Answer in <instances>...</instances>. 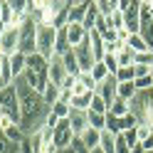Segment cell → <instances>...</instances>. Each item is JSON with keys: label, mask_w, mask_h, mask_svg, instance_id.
<instances>
[{"label": "cell", "mask_w": 153, "mask_h": 153, "mask_svg": "<svg viewBox=\"0 0 153 153\" xmlns=\"http://www.w3.org/2000/svg\"><path fill=\"white\" fill-rule=\"evenodd\" d=\"M17 97H20V128L25 131V136L40 131L45 126V119L50 114V104L45 101L42 94H37L30 84L25 82V76L15 79Z\"/></svg>", "instance_id": "1"}, {"label": "cell", "mask_w": 153, "mask_h": 153, "mask_svg": "<svg viewBox=\"0 0 153 153\" xmlns=\"http://www.w3.org/2000/svg\"><path fill=\"white\" fill-rule=\"evenodd\" d=\"M131 114L138 119V123H146V126H153V89L138 91L136 97L128 101Z\"/></svg>", "instance_id": "2"}, {"label": "cell", "mask_w": 153, "mask_h": 153, "mask_svg": "<svg viewBox=\"0 0 153 153\" xmlns=\"http://www.w3.org/2000/svg\"><path fill=\"white\" fill-rule=\"evenodd\" d=\"M17 52L25 57L37 52V20L32 15H25V20L20 25V47H17Z\"/></svg>", "instance_id": "3"}, {"label": "cell", "mask_w": 153, "mask_h": 153, "mask_svg": "<svg viewBox=\"0 0 153 153\" xmlns=\"http://www.w3.org/2000/svg\"><path fill=\"white\" fill-rule=\"evenodd\" d=\"M0 111H5L7 116H13V121L20 126V97H17L15 82L7 84L5 89H0Z\"/></svg>", "instance_id": "4"}, {"label": "cell", "mask_w": 153, "mask_h": 153, "mask_svg": "<svg viewBox=\"0 0 153 153\" xmlns=\"http://www.w3.org/2000/svg\"><path fill=\"white\" fill-rule=\"evenodd\" d=\"M119 10L123 13V27L131 35L141 32V3L136 0H119Z\"/></svg>", "instance_id": "5"}, {"label": "cell", "mask_w": 153, "mask_h": 153, "mask_svg": "<svg viewBox=\"0 0 153 153\" xmlns=\"http://www.w3.org/2000/svg\"><path fill=\"white\" fill-rule=\"evenodd\" d=\"M54 42H57V27L54 25H37V52L47 59L54 57Z\"/></svg>", "instance_id": "6"}, {"label": "cell", "mask_w": 153, "mask_h": 153, "mask_svg": "<svg viewBox=\"0 0 153 153\" xmlns=\"http://www.w3.org/2000/svg\"><path fill=\"white\" fill-rule=\"evenodd\" d=\"M74 141V131H72V123L69 119H62L57 123V128L52 131V143L57 146V151H67Z\"/></svg>", "instance_id": "7"}, {"label": "cell", "mask_w": 153, "mask_h": 153, "mask_svg": "<svg viewBox=\"0 0 153 153\" xmlns=\"http://www.w3.org/2000/svg\"><path fill=\"white\" fill-rule=\"evenodd\" d=\"M74 57H76V62H79V67H82V74H91V67L97 64V59H94L89 37H87L79 47H74Z\"/></svg>", "instance_id": "8"}, {"label": "cell", "mask_w": 153, "mask_h": 153, "mask_svg": "<svg viewBox=\"0 0 153 153\" xmlns=\"http://www.w3.org/2000/svg\"><path fill=\"white\" fill-rule=\"evenodd\" d=\"M25 69L32 72V74H37V76L45 79V82H50V59L42 57L40 52H35V54L27 57V67H25Z\"/></svg>", "instance_id": "9"}, {"label": "cell", "mask_w": 153, "mask_h": 153, "mask_svg": "<svg viewBox=\"0 0 153 153\" xmlns=\"http://www.w3.org/2000/svg\"><path fill=\"white\" fill-rule=\"evenodd\" d=\"M0 47H3L5 57H13L20 47V27H5L0 35Z\"/></svg>", "instance_id": "10"}, {"label": "cell", "mask_w": 153, "mask_h": 153, "mask_svg": "<svg viewBox=\"0 0 153 153\" xmlns=\"http://www.w3.org/2000/svg\"><path fill=\"white\" fill-rule=\"evenodd\" d=\"M116 89H119V79H116V74H111L106 82H101V84H97V94L104 99L111 106L114 101H116Z\"/></svg>", "instance_id": "11"}, {"label": "cell", "mask_w": 153, "mask_h": 153, "mask_svg": "<svg viewBox=\"0 0 153 153\" xmlns=\"http://www.w3.org/2000/svg\"><path fill=\"white\" fill-rule=\"evenodd\" d=\"M67 76H69V74H67L64 64H62V57H57V54H54L52 59H50V82H52V84H57V87L62 89V84H64Z\"/></svg>", "instance_id": "12"}, {"label": "cell", "mask_w": 153, "mask_h": 153, "mask_svg": "<svg viewBox=\"0 0 153 153\" xmlns=\"http://www.w3.org/2000/svg\"><path fill=\"white\" fill-rule=\"evenodd\" d=\"M69 123H72L74 136H82V133L89 128V116H87V111H76V109H72V114H69Z\"/></svg>", "instance_id": "13"}, {"label": "cell", "mask_w": 153, "mask_h": 153, "mask_svg": "<svg viewBox=\"0 0 153 153\" xmlns=\"http://www.w3.org/2000/svg\"><path fill=\"white\" fill-rule=\"evenodd\" d=\"M67 37H69V45H72V50H74V47H79L89 37V32L84 30L79 22H69V25H67Z\"/></svg>", "instance_id": "14"}, {"label": "cell", "mask_w": 153, "mask_h": 153, "mask_svg": "<svg viewBox=\"0 0 153 153\" xmlns=\"http://www.w3.org/2000/svg\"><path fill=\"white\" fill-rule=\"evenodd\" d=\"M79 138L84 141V146H87L89 151H97V148H99V143H101V131H97V128H91V126H89Z\"/></svg>", "instance_id": "15"}, {"label": "cell", "mask_w": 153, "mask_h": 153, "mask_svg": "<svg viewBox=\"0 0 153 153\" xmlns=\"http://www.w3.org/2000/svg\"><path fill=\"white\" fill-rule=\"evenodd\" d=\"M87 10H89V3H69V22H79L82 25ZM69 22H67V25H69Z\"/></svg>", "instance_id": "16"}, {"label": "cell", "mask_w": 153, "mask_h": 153, "mask_svg": "<svg viewBox=\"0 0 153 153\" xmlns=\"http://www.w3.org/2000/svg\"><path fill=\"white\" fill-rule=\"evenodd\" d=\"M25 67H27V57L20 54V52H15L10 57V69H13V76L15 79H20V76L25 74Z\"/></svg>", "instance_id": "17"}, {"label": "cell", "mask_w": 153, "mask_h": 153, "mask_svg": "<svg viewBox=\"0 0 153 153\" xmlns=\"http://www.w3.org/2000/svg\"><path fill=\"white\" fill-rule=\"evenodd\" d=\"M99 10H97V3H89V10H87V15H84V20H82V27L87 32H91L94 27H97V20H99Z\"/></svg>", "instance_id": "18"}, {"label": "cell", "mask_w": 153, "mask_h": 153, "mask_svg": "<svg viewBox=\"0 0 153 153\" xmlns=\"http://www.w3.org/2000/svg\"><path fill=\"white\" fill-rule=\"evenodd\" d=\"M62 64H64V69H67L69 76H79L82 74V67H79V62H76V57H74V50L62 57Z\"/></svg>", "instance_id": "19"}, {"label": "cell", "mask_w": 153, "mask_h": 153, "mask_svg": "<svg viewBox=\"0 0 153 153\" xmlns=\"http://www.w3.org/2000/svg\"><path fill=\"white\" fill-rule=\"evenodd\" d=\"M136 94H138V89H136V84H133V82H119V89H116V97L119 99L131 101Z\"/></svg>", "instance_id": "20"}, {"label": "cell", "mask_w": 153, "mask_h": 153, "mask_svg": "<svg viewBox=\"0 0 153 153\" xmlns=\"http://www.w3.org/2000/svg\"><path fill=\"white\" fill-rule=\"evenodd\" d=\"M99 148L104 153H116V133H111L104 128L101 131V143H99Z\"/></svg>", "instance_id": "21"}, {"label": "cell", "mask_w": 153, "mask_h": 153, "mask_svg": "<svg viewBox=\"0 0 153 153\" xmlns=\"http://www.w3.org/2000/svg\"><path fill=\"white\" fill-rule=\"evenodd\" d=\"M109 114H111V116H116V119H123L126 114H131V106H128V101H123V99L116 97V101L109 106Z\"/></svg>", "instance_id": "22"}, {"label": "cell", "mask_w": 153, "mask_h": 153, "mask_svg": "<svg viewBox=\"0 0 153 153\" xmlns=\"http://www.w3.org/2000/svg\"><path fill=\"white\" fill-rule=\"evenodd\" d=\"M97 3V10L101 17H109L114 10H119V0H94Z\"/></svg>", "instance_id": "23"}, {"label": "cell", "mask_w": 153, "mask_h": 153, "mask_svg": "<svg viewBox=\"0 0 153 153\" xmlns=\"http://www.w3.org/2000/svg\"><path fill=\"white\" fill-rule=\"evenodd\" d=\"M50 111H52L54 116L62 121V119H69L72 106H69V101H62V99H59V101H54V104H52V109H50Z\"/></svg>", "instance_id": "24"}, {"label": "cell", "mask_w": 153, "mask_h": 153, "mask_svg": "<svg viewBox=\"0 0 153 153\" xmlns=\"http://www.w3.org/2000/svg\"><path fill=\"white\" fill-rule=\"evenodd\" d=\"M42 97H45V101L50 104V109H52V104H54V101H59V97H62V89L57 87V84H52V82H50V84H47V89L42 91Z\"/></svg>", "instance_id": "25"}, {"label": "cell", "mask_w": 153, "mask_h": 153, "mask_svg": "<svg viewBox=\"0 0 153 153\" xmlns=\"http://www.w3.org/2000/svg\"><path fill=\"white\" fill-rule=\"evenodd\" d=\"M91 76H94V82H97V84H101V82H106L111 74H109V69H106V64H104V62H97V64L91 67Z\"/></svg>", "instance_id": "26"}, {"label": "cell", "mask_w": 153, "mask_h": 153, "mask_svg": "<svg viewBox=\"0 0 153 153\" xmlns=\"http://www.w3.org/2000/svg\"><path fill=\"white\" fill-rule=\"evenodd\" d=\"M116 59H119V67H133V64H136V52L126 47V50H121L116 54Z\"/></svg>", "instance_id": "27"}, {"label": "cell", "mask_w": 153, "mask_h": 153, "mask_svg": "<svg viewBox=\"0 0 153 153\" xmlns=\"http://www.w3.org/2000/svg\"><path fill=\"white\" fill-rule=\"evenodd\" d=\"M89 111H94V114H104V116H106L109 114V104L104 101L101 97L97 91H94V97H91V106H89Z\"/></svg>", "instance_id": "28"}, {"label": "cell", "mask_w": 153, "mask_h": 153, "mask_svg": "<svg viewBox=\"0 0 153 153\" xmlns=\"http://www.w3.org/2000/svg\"><path fill=\"white\" fill-rule=\"evenodd\" d=\"M126 47H128V50H133L136 54H141V52H148V45L143 42V37H141V35H131Z\"/></svg>", "instance_id": "29"}, {"label": "cell", "mask_w": 153, "mask_h": 153, "mask_svg": "<svg viewBox=\"0 0 153 153\" xmlns=\"http://www.w3.org/2000/svg\"><path fill=\"white\" fill-rule=\"evenodd\" d=\"M0 153H20V146L7 138L3 133V128H0Z\"/></svg>", "instance_id": "30"}, {"label": "cell", "mask_w": 153, "mask_h": 153, "mask_svg": "<svg viewBox=\"0 0 153 153\" xmlns=\"http://www.w3.org/2000/svg\"><path fill=\"white\" fill-rule=\"evenodd\" d=\"M87 116H89V126H91V128H97V131H104V128H106V116H104V114L87 111Z\"/></svg>", "instance_id": "31"}, {"label": "cell", "mask_w": 153, "mask_h": 153, "mask_svg": "<svg viewBox=\"0 0 153 153\" xmlns=\"http://www.w3.org/2000/svg\"><path fill=\"white\" fill-rule=\"evenodd\" d=\"M138 35L143 37V42H146L148 50L153 52V22H141V32Z\"/></svg>", "instance_id": "32"}, {"label": "cell", "mask_w": 153, "mask_h": 153, "mask_svg": "<svg viewBox=\"0 0 153 153\" xmlns=\"http://www.w3.org/2000/svg\"><path fill=\"white\" fill-rule=\"evenodd\" d=\"M106 22H109V27H111V30H123V13L121 10H114L109 17H106Z\"/></svg>", "instance_id": "33"}, {"label": "cell", "mask_w": 153, "mask_h": 153, "mask_svg": "<svg viewBox=\"0 0 153 153\" xmlns=\"http://www.w3.org/2000/svg\"><path fill=\"white\" fill-rule=\"evenodd\" d=\"M104 64H106V69H109V74H116L119 72V59H116V54H104V59H101Z\"/></svg>", "instance_id": "34"}, {"label": "cell", "mask_w": 153, "mask_h": 153, "mask_svg": "<svg viewBox=\"0 0 153 153\" xmlns=\"http://www.w3.org/2000/svg\"><path fill=\"white\" fill-rule=\"evenodd\" d=\"M116 79H119V82H133V79H136V74H133V67H119Z\"/></svg>", "instance_id": "35"}, {"label": "cell", "mask_w": 153, "mask_h": 153, "mask_svg": "<svg viewBox=\"0 0 153 153\" xmlns=\"http://www.w3.org/2000/svg\"><path fill=\"white\" fill-rule=\"evenodd\" d=\"M138 91H146V89H153V74L151 76H141V79H133Z\"/></svg>", "instance_id": "36"}, {"label": "cell", "mask_w": 153, "mask_h": 153, "mask_svg": "<svg viewBox=\"0 0 153 153\" xmlns=\"http://www.w3.org/2000/svg\"><path fill=\"white\" fill-rule=\"evenodd\" d=\"M133 74H136V79H141V76H151V74H153V67H146V64H133Z\"/></svg>", "instance_id": "37"}, {"label": "cell", "mask_w": 153, "mask_h": 153, "mask_svg": "<svg viewBox=\"0 0 153 153\" xmlns=\"http://www.w3.org/2000/svg\"><path fill=\"white\" fill-rule=\"evenodd\" d=\"M69 148H72V153H91L87 146H84V141H82L79 136H74V141H72V146H69Z\"/></svg>", "instance_id": "38"}, {"label": "cell", "mask_w": 153, "mask_h": 153, "mask_svg": "<svg viewBox=\"0 0 153 153\" xmlns=\"http://www.w3.org/2000/svg\"><path fill=\"white\" fill-rule=\"evenodd\" d=\"M76 79H79V82H82L89 91H97V82H94V76H91V74H79Z\"/></svg>", "instance_id": "39"}, {"label": "cell", "mask_w": 153, "mask_h": 153, "mask_svg": "<svg viewBox=\"0 0 153 153\" xmlns=\"http://www.w3.org/2000/svg\"><path fill=\"white\" fill-rule=\"evenodd\" d=\"M136 64H146V67H153V52L148 50V52H141V54H136Z\"/></svg>", "instance_id": "40"}, {"label": "cell", "mask_w": 153, "mask_h": 153, "mask_svg": "<svg viewBox=\"0 0 153 153\" xmlns=\"http://www.w3.org/2000/svg\"><path fill=\"white\" fill-rule=\"evenodd\" d=\"M116 153H131V146L126 143L123 133H119V136H116Z\"/></svg>", "instance_id": "41"}, {"label": "cell", "mask_w": 153, "mask_h": 153, "mask_svg": "<svg viewBox=\"0 0 153 153\" xmlns=\"http://www.w3.org/2000/svg\"><path fill=\"white\" fill-rule=\"evenodd\" d=\"M136 133H138V143L146 141V138L151 136V126H146V123H138V126H136Z\"/></svg>", "instance_id": "42"}, {"label": "cell", "mask_w": 153, "mask_h": 153, "mask_svg": "<svg viewBox=\"0 0 153 153\" xmlns=\"http://www.w3.org/2000/svg\"><path fill=\"white\" fill-rule=\"evenodd\" d=\"M123 138H126V143L133 148V146H138V133H136V128H131V131H126L123 133Z\"/></svg>", "instance_id": "43"}, {"label": "cell", "mask_w": 153, "mask_h": 153, "mask_svg": "<svg viewBox=\"0 0 153 153\" xmlns=\"http://www.w3.org/2000/svg\"><path fill=\"white\" fill-rule=\"evenodd\" d=\"M141 146H143V151H153V128H151V136L146 141H141Z\"/></svg>", "instance_id": "44"}, {"label": "cell", "mask_w": 153, "mask_h": 153, "mask_svg": "<svg viewBox=\"0 0 153 153\" xmlns=\"http://www.w3.org/2000/svg\"><path fill=\"white\" fill-rule=\"evenodd\" d=\"M131 153H146V151H143V146L138 143V146H133V148H131Z\"/></svg>", "instance_id": "45"}, {"label": "cell", "mask_w": 153, "mask_h": 153, "mask_svg": "<svg viewBox=\"0 0 153 153\" xmlns=\"http://www.w3.org/2000/svg\"><path fill=\"white\" fill-rule=\"evenodd\" d=\"M3 59H5V57H3ZM3 59H0V74H3Z\"/></svg>", "instance_id": "46"}, {"label": "cell", "mask_w": 153, "mask_h": 153, "mask_svg": "<svg viewBox=\"0 0 153 153\" xmlns=\"http://www.w3.org/2000/svg\"><path fill=\"white\" fill-rule=\"evenodd\" d=\"M0 89H5V82H3V79H0Z\"/></svg>", "instance_id": "47"}, {"label": "cell", "mask_w": 153, "mask_h": 153, "mask_svg": "<svg viewBox=\"0 0 153 153\" xmlns=\"http://www.w3.org/2000/svg\"><path fill=\"white\" fill-rule=\"evenodd\" d=\"M59 153H72V148H67V151H59Z\"/></svg>", "instance_id": "48"}, {"label": "cell", "mask_w": 153, "mask_h": 153, "mask_svg": "<svg viewBox=\"0 0 153 153\" xmlns=\"http://www.w3.org/2000/svg\"><path fill=\"white\" fill-rule=\"evenodd\" d=\"M91 153H104V151H101V148H97V151H91Z\"/></svg>", "instance_id": "49"}, {"label": "cell", "mask_w": 153, "mask_h": 153, "mask_svg": "<svg viewBox=\"0 0 153 153\" xmlns=\"http://www.w3.org/2000/svg\"><path fill=\"white\" fill-rule=\"evenodd\" d=\"M3 5H5V0H0V10H3Z\"/></svg>", "instance_id": "50"}, {"label": "cell", "mask_w": 153, "mask_h": 153, "mask_svg": "<svg viewBox=\"0 0 153 153\" xmlns=\"http://www.w3.org/2000/svg\"><path fill=\"white\" fill-rule=\"evenodd\" d=\"M146 153H153V151H146Z\"/></svg>", "instance_id": "51"}, {"label": "cell", "mask_w": 153, "mask_h": 153, "mask_svg": "<svg viewBox=\"0 0 153 153\" xmlns=\"http://www.w3.org/2000/svg\"><path fill=\"white\" fill-rule=\"evenodd\" d=\"M42 153H45V151H42Z\"/></svg>", "instance_id": "52"}]
</instances>
